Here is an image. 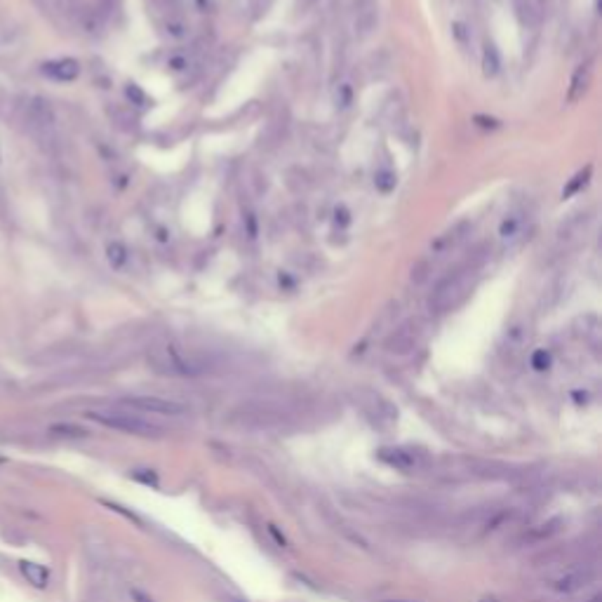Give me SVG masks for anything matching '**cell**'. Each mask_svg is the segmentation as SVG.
<instances>
[{"label": "cell", "instance_id": "29", "mask_svg": "<svg viewBox=\"0 0 602 602\" xmlns=\"http://www.w3.org/2000/svg\"><path fill=\"white\" fill-rule=\"evenodd\" d=\"M3 464H8V457H3V454H0V466Z\"/></svg>", "mask_w": 602, "mask_h": 602}, {"label": "cell", "instance_id": "20", "mask_svg": "<svg viewBox=\"0 0 602 602\" xmlns=\"http://www.w3.org/2000/svg\"><path fill=\"white\" fill-rule=\"evenodd\" d=\"M50 433L57 438H87V431L75 424H54L50 426Z\"/></svg>", "mask_w": 602, "mask_h": 602}, {"label": "cell", "instance_id": "13", "mask_svg": "<svg viewBox=\"0 0 602 602\" xmlns=\"http://www.w3.org/2000/svg\"><path fill=\"white\" fill-rule=\"evenodd\" d=\"M591 579H593L591 570H572V572L563 574V577H558L551 586L555 588L558 593H574V591H579V588H584L586 584H591Z\"/></svg>", "mask_w": 602, "mask_h": 602}, {"label": "cell", "instance_id": "23", "mask_svg": "<svg viewBox=\"0 0 602 602\" xmlns=\"http://www.w3.org/2000/svg\"><path fill=\"white\" fill-rule=\"evenodd\" d=\"M551 365V353L548 351H534V355H532V367L539 369V372H543V369H548Z\"/></svg>", "mask_w": 602, "mask_h": 602}, {"label": "cell", "instance_id": "8", "mask_svg": "<svg viewBox=\"0 0 602 602\" xmlns=\"http://www.w3.org/2000/svg\"><path fill=\"white\" fill-rule=\"evenodd\" d=\"M593 216L588 212H579L570 216L565 223H560V228L555 231V242L560 245V247H570V245H574L579 240L581 235L586 233L588 226H591Z\"/></svg>", "mask_w": 602, "mask_h": 602}, {"label": "cell", "instance_id": "6", "mask_svg": "<svg viewBox=\"0 0 602 602\" xmlns=\"http://www.w3.org/2000/svg\"><path fill=\"white\" fill-rule=\"evenodd\" d=\"M379 24V5L376 0H353V26L358 38H369Z\"/></svg>", "mask_w": 602, "mask_h": 602}, {"label": "cell", "instance_id": "26", "mask_svg": "<svg viewBox=\"0 0 602 602\" xmlns=\"http://www.w3.org/2000/svg\"><path fill=\"white\" fill-rule=\"evenodd\" d=\"M132 475H135V478H137V480H142V482H146V485H153V487H156V485H158V480H156V475H153V473H144V468H139V471H135V473H132Z\"/></svg>", "mask_w": 602, "mask_h": 602}, {"label": "cell", "instance_id": "5", "mask_svg": "<svg viewBox=\"0 0 602 602\" xmlns=\"http://www.w3.org/2000/svg\"><path fill=\"white\" fill-rule=\"evenodd\" d=\"M121 405L130 410L144 412V414H160V417H181L186 414V407L177 400H167L158 395H132L121 400Z\"/></svg>", "mask_w": 602, "mask_h": 602}, {"label": "cell", "instance_id": "11", "mask_svg": "<svg viewBox=\"0 0 602 602\" xmlns=\"http://www.w3.org/2000/svg\"><path fill=\"white\" fill-rule=\"evenodd\" d=\"M43 73L47 75V78H52L57 82H73L80 75V64L71 57L54 59V61L43 64Z\"/></svg>", "mask_w": 602, "mask_h": 602}, {"label": "cell", "instance_id": "28", "mask_svg": "<svg viewBox=\"0 0 602 602\" xmlns=\"http://www.w3.org/2000/svg\"><path fill=\"white\" fill-rule=\"evenodd\" d=\"M480 602H499V600H496L494 595H485V598H482Z\"/></svg>", "mask_w": 602, "mask_h": 602}, {"label": "cell", "instance_id": "18", "mask_svg": "<svg viewBox=\"0 0 602 602\" xmlns=\"http://www.w3.org/2000/svg\"><path fill=\"white\" fill-rule=\"evenodd\" d=\"M431 273H433V262L431 259H419V262H414V266H412V273H410V280H412V285H417V287H422V285H426L429 283V278H431Z\"/></svg>", "mask_w": 602, "mask_h": 602}, {"label": "cell", "instance_id": "21", "mask_svg": "<svg viewBox=\"0 0 602 602\" xmlns=\"http://www.w3.org/2000/svg\"><path fill=\"white\" fill-rule=\"evenodd\" d=\"M395 184H398V179L391 170H379L374 174V186L379 188L381 193H391L395 188Z\"/></svg>", "mask_w": 602, "mask_h": 602}, {"label": "cell", "instance_id": "12", "mask_svg": "<svg viewBox=\"0 0 602 602\" xmlns=\"http://www.w3.org/2000/svg\"><path fill=\"white\" fill-rule=\"evenodd\" d=\"M591 78H593L591 61H584V64H579L577 68H574L572 80H570V90H567V102H570V104L579 102L581 97L586 94L588 85H591Z\"/></svg>", "mask_w": 602, "mask_h": 602}, {"label": "cell", "instance_id": "16", "mask_svg": "<svg viewBox=\"0 0 602 602\" xmlns=\"http://www.w3.org/2000/svg\"><path fill=\"white\" fill-rule=\"evenodd\" d=\"M513 8H515V17L520 19L522 26L534 29V26L539 24V10L534 8L532 0H513Z\"/></svg>", "mask_w": 602, "mask_h": 602}, {"label": "cell", "instance_id": "27", "mask_svg": "<svg viewBox=\"0 0 602 602\" xmlns=\"http://www.w3.org/2000/svg\"><path fill=\"white\" fill-rule=\"evenodd\" d=\"M132 598H135L137 602H151L144 593H139V591H132Z\"/></svg>", "mask_w": 602, "mask_h": 602}, {"label": "cell", "instance_id": "3", "mask_svg": "<svg viewBox=\"0 0 602 602\" xmlns=\"http://www.w3.org/2000/svg\"><path fill=\"white\" fill-rule=\"evenodd\" d=\"M149 362L158 369V372L174 374V376H195L202 372L200 362L177 344L156 346L149 355Z\"/></svg>", "mask_w": 602, "mask_h": 602}, {"label": "cell", "instance_id": "14", "mask_svg": "<svg viewBox=\"0 0 602 602\" xmlns=\"http://www.w3.org/2000/svg\"><path fill=\"white\" fill-rule=\"evenodd\" d=\"M19 572L33 588H47V584H50V570L40 563H33V560H22Z\"/></svg>", "mask_w": 602, "mask_h": 602}, {"label": "cell", "instance_id": "2", "mask_svg": "<svg viewBox=\"0 0 602 602\" xmlns=\"http://www.w3.org/2000/svg\"><path fill=\"white\" fill-rule=\"evenodd\" d=\"M87 419L92 422L106 426V429L128 433V436H139V438H160L163 436V429L156 424H151L149 419H144L142 414H135V412L128 410H90Z\"/></svg>", "mask_w": 602, "mask_h": 602}, {"label": "cell", "instance_id": "17", "mask_svg": "<svg viewBox=\"0 0 602 602\" xmlns=\"http://www.w3.org/2000/svg\"><path fill=\"white\" fill-rule=\"evenodd\" d=\"M499 71H501L499 50H496L494 45H485V50H482V73H485L487 78H494Z\"/></svg>", "mask_w": 602, "mask_h": 602}, {"label": "cell", "instance_id": "24", "mask_svg": "<svg viewBox=\"0 0 602 602\" xmlns=\"http://www.w3.org/2000/svg\"><path fill=\"white\" fill-rule=\"evenodd\" d=\"M167 33H170L172 38H184L186 36V24L181 22V19H170V22H167Z\"/></svg>", "mask_w": 602, "mask_h": 602}, {"label": "cell", "instance_id": "4", "mask_svg": "<svg viewBox=\"0 0 602 602\" xmlns=\"http://www.w3.org/2000/svg\"><path fill=\"white\" fill-rule=\"evenodd\" d=\"M422 334H424L422 320H417V318L405 320L403 325H398L395 330L388 334V339L383 341V348H386L388 353H393V355H407V353H412L419 346Z\"/></svg>", "mask_w": 602, "mask_h": 602}, {"label": "cell", "instance_id": "19", "mask_svg": "<svg viewBox=\"0 0 602 602\" xmlns=\"http://www.w3.org/2000/svg\"><path fill=\"white\" fill-rule=\"evenodd\" d=\"M106 259L116 271L125 269V264H128V247L123 242H111L106 247Z\"/></svg>", "mask_w": 602, "mask_h": 602}, {"label": "cell", "instance_id": "25", "mask_svg": "<svg viewBox=\"0 0 602 602\" xmlns=\"http://www.w3.org/2000/svg\"><path fill=\"white\" fill-rule=\"evenodd\" d=\"M125 92H128V97H130V99H132V102H137L139 106H142V104H146V102H149V99H146V94H144L142 90H139L137 85H128V87H125Z\"/></svg>", "mask_w": 602, "mask_h": 602}, {"label": "cell", "instance_id": "10", "mask_svg": "<svg viewBox=\"0 0 602 602\" xmlns=\"http://www.w3.org/2000/svg\"><path fill=\"white\" fill-rule=\"evenodd\" d=\"M26 118H29V125L33 132H50L54 128V111L50 106V102H45L43 97L31 99Z\"/></svg>", "mask_w": 602, "mask_h": 602}, {"label": "cell", "instance_id": "7", "mask_svg": "<svg viewBox=\"0 0 602 602\" xmlns=\"http://www.w3.org/2000/svg\"><path fill=\"white\" fill-rule=\"evenodd\" d=\"M471 228H473V223L468 219H464V221L454 223L452 228H447L445 233H440L436 240L431 242L433 257H445V254H450V252H454L468 235H471Z\"/></svg>", "mask_w": 602, "mask_h": 602}, {"label": "cell", "instance_id": "9", "mask_svg": "<svg viewBox=\"0 0 602 602\" xmlns=\"http://www.w3.org/2000/svg\"><path fill=\"white\" fill-rule=\"evenodd\" d=\"M529 226V216L524 212H510L506 214V219L499 223V238L506 247H513L524 238Z\"/></svg>", "mask_w": 602, "mask_h": 602}, {"label": "cell", "instance_id": "15", "mask_svg": "<svg viewBox=\"0 0 602 602\" xmlns=\"http://www.w3.org/2000/svg\"><path fill=\"white\" fill-rule=\"evenodd\" d=\"M379 459L383 464L398 468V471H414L417 468V457L405 450H379Z\"/></svg>", "mask_w": 602, "mask_h": 602}, {"label": "cell", "instance_id": "22", "mask_svg": "<svg viewBox=\"0 0 602 602\" xmlns=\"http://www.w3.org/2000/svg\"><path fill=\"white\" fill-rule=\"evenodd\" d=\"M591 172H593V170H591V165H588L586 170H581V172L577 174V177H574V179L570 181V184H567V188L563 191V195H572V193H577L581 186H586V184H588V177H591Z\"/></svg>", "mask_w": 602, "mask_h": 602}, {"label": "cell", "instance_id": "1", "mask_svg": "<svg viewBox=\"0 0 602 602\" xmlns=\"http://www.w3.org/2000/svg\"><path fill=\"white\" fill-rule=\"evenodd\" d=\"M478 269H480V257H475L473 262L461 264L452 273H447V276L440 280V283L436 285V290H433V294L429 297L431 313L440 316V313L452 311L454 306L461 304L464 297L468 294V290H471V283H473V278H475V273H478Z\"/></svg>", "mask_w": 602, "mask_h": 602}]
</instances>
